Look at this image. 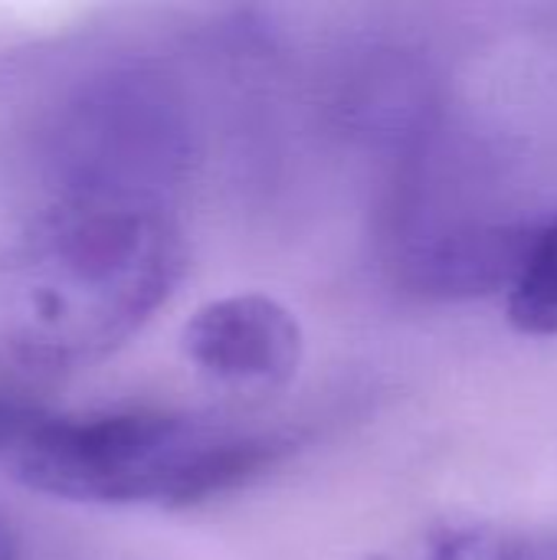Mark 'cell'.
I'll list each match as a JSON object with an SVG mask.
<instances>
[{"instance_id": "obj_8", "label": "cell", "mask_w": 557, "mask_h": 560, "mask_svg": "<svg viewBox=\"0 0 557 560\" xmlns=\"http://www.w3.org/2000/svg\"><path fill=\"white\" fill-rule=\"evenodd\" d=\"M0 560H20V538L3 515H0Z\"/></svg>"}, {"instance_id": "obj_1", "label": "cell", "mask_w": 557, "mask_h": 560, "mask_svg": "<svg viewBox=\"0 0 557 560\" xmlns=\"http://www.w3.org/2000/svg\"><path fill=\"white\" fill-rule=\"evenodd\" d=\"M187 266L164 190L92 177L30 217L0 256V325L39 368H85L125 348Z\"/></svg>"}, {"instance_id": "obj_7", "label": "cell", "mask_w": 557, "mask_h": 560, "mask_svg": "<svg viewBox=\"0 0 557 560\" xmlns=\"http://www.w3.org/2000/svg\"><path fill=\"white\" fill-rule=\"evenodd\" d=\"M506 560H557V535H545L535 541H515Z\"/></svg>"}, {"instance_id": "obj_2", "label": "cell", "mask_w": 557, "mask_h": 560, "mask_svg": "<svg viewBox=\"0 0 557 560\" xmlns=\"http://www.w3.org/2000/svg\"><path fill=\"white\" fill-rule=\"evenodd\" d=\"M279 453L276 436L181 410H53L10 459V472L76 505L177 512L250 482Z\"/></svg>"}, {"instance_id": "obj_4", "label": "cell", "mask_w": 557, "mask_h": 560, "mask_svg": "<svg viewBox=\"0 0 557 560\" xmlns=\"http://www.w3.org/2000/svg\"><path fill=\"white\" fill-rule=\"evenodd\" d=\"M509 322L532 338H557V217L525 236L509 282Z\"/></svg>"}, {"instance_id": "obj_3", "label": "cell", "mask_w": 557, "mask_h": 560, "mask_svg": "<svg viewBox=\"0 0 557 560\" xmlns=\"http://www.w3.org/2000/svg\"><path fill=\"white\" fill-rule=\"evenodd\" d=\"M181 348L213 384L269 394L282 390L299 374L305 335L279 299L266 292H233L200 305L187 318Z\"/></svg>"}, {"instance_id": "obj_6", "label": "cell", "mask_w": 557, "mask_h": 560, "mask_svg": "<svg viewBox=\"0 0 557 560\" xmlns=\"http://www.w3.org/2000/svg\"><path fill=\"white\" fill-rule=\"evenodd\" d=\"M49 413L53 410L33 397L0 390V459H7V466L33 440V433L43 427Z\"/></svg>"}, {"instance_id": "obj_5", "label": "cell", "mask_w": 557, "mask_h": 560, "mask_svg": "<svg viewBox=\"0 0 557 560\" xmlns=\"http://www.w3.org/2000/svg\"><path fill=\"white\" fill-rule=\"evenodd\" d=\"M512 545L492 525H430L364 560H506Z\"/></svg>"}]
</instances>
